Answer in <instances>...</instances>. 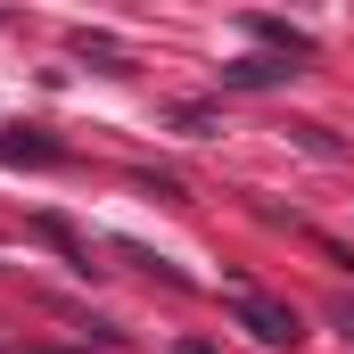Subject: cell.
Masks as SVG:
<instances>
[{
  "mask_svg": "<svg viewBox=\"0 0 354 354\" xmlns=\"http://www.w3.org/2000/svg\"><path fill=\"white\" fill-rule=\"evenodd\" d=\"M288 75H297L288 58H239V66H223L231 91H272V83H288Z\"/></svg>",
  "mask_w": 354,
  "mask_h": 354,
  "instance_id": "7a4b0ae2",
  "label": "cell"
},
{
  "mask_svg": "<svg viewBox=\"0 0 354 354\" xmlns=\"http://www.w3.org/2000/svg\"><path fill=\"white\" fill-rule=\"evenodd\" d=\"M174 354H214V346H206V338H181V346H174Z\"/></svg>",
  "mask_w": 354,
  "mask_h": 354,
  "instance_id": "5b68a950",
  "label": "cell"
},
{
  "mask_svg": "<svg viewBox=\"0 0 354 354\" xmlns=\"http://www.w3.org/2000/svg\"><path fill=\"white\" fill-rule=\"evenodd\" d=\"M330 322H338V330L354 338V297H338V305H330Z\"/></svg>",
  "mask_w": 354,
  "mask_h": 354,
  "instance_id": "277c9868",
  "label": "cell"
},
{
  "mask_svg": "<svg viewBox=\"0 0 354 354\" xmlns=\"http://www.w3.org/2000/svg\"><path fill=\"white\" fill-rule=\"evenodd\" d=\"M231 313H239V330L264 338V346H297V338H305L297 305H272V297H256V288H231Z\"/></svg>",
  "mask_w": 354,
  "mask_h": 354,
  "instance_id": "6da1fadb",
  "label": "cell"
},
{
  "mask_svg": "<svg viewBox=\"0 0 354 354\" xmlns=\"http://www.w3.org/2000/svg\"><path fill=\"white\" fill-rule=\"evenodd\" d=\"M248 33H256V41H272L280 58H313V41H305L297 25H280V17H248Z\"/></svg>",
  "mask_w": 354,
  "mask_h": 354,
  "instance_id": "3957f363",
  "label": "cell"
}]
</instances>
